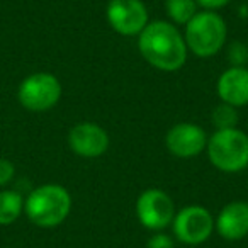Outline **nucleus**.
I'll list each match as a JSON object with an SVG mask.
<instances>
[{
  "label": "nucleus",
  "mask_w": 248,
  "mask_h": 248,
  "mask_svg": "<svg viewBox=\"0 0 248 248\" xmlns=\"http://www.w3.org/2000/svg\"><path fill=\"white\" fill-rule=\"evenodd\" d=\"M138 48L141 56L162 72H177L187 60L186 39L175 26L165 21L146 24L140 32Z\"/></svg>",
  "instance_id": "nucleus-1"
},
{
  "label": "nucleus",
  "mask_w": 248,
  "mask_h": 248,
  "mask_svg": "<svg viewBox=\"0 0 248 248\" xmlns=\"http://www.w3.org/2000/svg\"><path fill=\"white\" fill-rule=\"evenodd\" d=\"M72 211V196L63 186L45 184L31 190L24 201V213L32 224L39 228H55L68 217Z\"/></svg>",
  "instance_id": "nucleus-2"
},
{
  "label": "nucleus",
  "mask_w": 248,
  "mask_h": 248,
  "mask_svg": "<svg viewBox=\"0 0 248 248\" xmlns=\"http://www.w3.org/2000/svg\"><path fill=\"white\" fill-rule=\"evenodd\" d=\"M207 156L217 170L241 172L248 167V135L238 128L217 129L207 140Z\"/></svg>",
  "instance_id": "nucleus-3"
},
{
  "label": "nucleus",
  "mask_w": 248,
  "mask_h": 248,
  "mask_svg": "<svg viewBox=\"0 0 248 248\" xmlns=\"http://www.w3.org/2000/svg\"><path fill=\"white\" fill-rule=\"evenodd\" d=\"M226 22L214 11L197 12L186 24L187 49L199 58H209L221 51L226 41Z\"/></svg>",
  "instance_id": "nucleus-4"
},
{
  "label": "nucleus",
  "mask_w": 248,
  "mask_h": 248,
  "mask_svg": "<svg viewBox=\"0 0 248 248\" xmlns=\"http://www.w3.org/2000/svg\"><path fill=\"white\" fill-rule=\"evenodd\" d=\"M62 83L53 73L38 72L26 77L17 89V99L31 112H45L60 102Z\"/></svg>",
  "instance_id": "nucleus-5"
},
{
  "label": "nucleus",
  "mask_w": 248,
  "mask_h": 248,
  "mask_svg": "<svg viewBox=\"0 0 248 248\" xmlns=\"http://www.w3.org/2000/svg\"><path fill=\"white\" fill-rule=\"evenodd\" d=\"M136 216L146 230L162 231L175 217L173 201L165 190L146 189L136 201Z\"/></svg>",
  "instance_id": "nucleus-6"
},
{
  "label": "nucleus",
  "mask_w": 248,
  "mask_h": 248,
  "mask_svg": "<svg viewBox=\"0 0 248 248\" xmlns=\"http://www.w3.org/2000/svg\"><path fill=\"white\" fill-rule=\"evenodd\" d=\"M173 233L186 245H201L211 236L214 219L202 206H187L173 217Z\"/></svg>",
  "instance_id": "nucleus-7"
},
{
  "label": "nucleus",
  "mask_w": 248,
  "mask_h": 248,
  "mask_svg": "<svg viewBox=\"0 0 248 248\" xmlns=\"http://www.w3.org/2000/svg\"><path fill=\"white\" fill-rule=\"evenodd\" d=\"M106 16L121 36H138L148 24V11L141 0H110Z\"/></svg>",
  "instance_id": "nucleus-8"
},
{
  "label": "nucleus",
  "mask_w": 248,
  "mask_h": 248,
  "mask_svg": "<svg viewBox=\"0 0 248 248\" xmlns=\"http://www.w3.org/2000/svg\"><path fill=\"white\" fill-rule=\"evenodd\" d=\"M68 146L78 156L97 158L109 148V135L95 123H78L70 129Z\"/></svg>",
  "instance_id": "nucleus-9"
},
{
  "label": "nucleus",
  "mask_w": 248,
  "mask_h": 248,
  "mask_svg": "<svg viewBox=\"0 0 248 248\" xmlns=\"http://www.w3.org/2000/svg\"><path fill=\"white\" fill-rule=\"evenodd\" d=\"M165 145L172 155L179 158H192L206 150L207 135L197 124L179 123L167 133Z\"/></svg>",
  "instance_id": "nucleus-10"
},
{
  "label": "nucleus",
  "mask_w": 248,
  "mask_h": 248,
  "mask_svg": "<svg viewBox=\"0 0 248 248\" xmlns=\"http://www.w3.org/2000/svg\"><path fill=\"white\" fill-rule=\"evenodd\" d=\"M214 228L224 240L236 241L248 234V202L233 201L219 211Z\"/></svg>",
  "instance_id": "nucleus-11"
},
{
  "label": "nucleus",
  "mask_w": 248,
  "mask_h": 248,
  "mask_svg": "<svg viewBox=\"0 0 248 248\" xmlns=\"http://www.w3.org/2000/svg\"><path fill=\"white\" fill-rule=\"evenodd\" d=\"M217 95L224 104L241 107L248 104V68L231 66L217 78Z\"/></svg>",
  "instance_id": "nucleus-12"
},
{
  "label": "nucleus",
  "mask_w": 248,
  "mask_h": 248,
  "mask_svg": "<svg viewBox=\"0 0 248 248\" xmlns=\"http://www.w3.org/2000/svg\"><path fill=\"white\" fill-rule=\"evenodd\" d=\"M24 213V197L17 190H2L0 192V226L16 223Z\"/></svg>",
  "instance_id": "nucleus-13"
},
{
  "label": "nucleus",
  "mask_w": 248,
  "mask_h": 248,
  "mask_svg": "<svg viewBox=\"0 0 248 248\" xmlns=\"http://www.w3.org/2000/svg\"><path fill=\"white\" fill-rule=\"evenodd\" d=\"M167 14L177 24H187L197 14L196 0H167Z\"/></svg>",
  "instance_id": "nucleus-14"
},
{
  "label": "nucleus",
  "mask_w": 248,
  "mask_h": 248,
  "mask_svg": "<svg viewBox=\"0 0 248 248\" xmlns=\"http://www.w3.org/2000/svg\"><path fill=\"white\" fill-rule=\"evenodd\" d=\"M236 123H238L236 107L223 102L213 110V124L216 126L217 129L236 128Z\"/></svg>",
  "instance_id": "nucleus-15"
},
{
  "label": "nucleus",
  "mask_w": 248,
  "mask_h": 248,
  "mask_svg": "<svg viewBox=\"0 0 248 248\" xmlns=\"http://www.w3.org/2000/svg\"><path fill=\"white\" fill-rule=\"evenodd\" d=\"M228 60L231 66H245L248 62V48L241 41H234L228 48Z\"/></svg>",
  "instance_id": "nucleus-16"
},
{
  "label": "nucleus",
  "mask_w": 248,
  "mask_h": 248,
  "mask_svg": "<svg viewBox=\"0 0 248 248\" xmlns=\"http://www.w3.org/2000/svg\"><path fill=\"white\" fill-rule=\"evenodd\" d=\"M14 175H16L14 163L7 158H0V187H4L9 182H12Z\"/></svg>",
  "instance_id": "nucleus-17"
},
{
  "label": "nucleus",
  "mask_w": 248,
  "mask_h": 248,
  "mask_svg": "<svg viewBox=\"0 0 248 248\" xmlns=\"http://www.w3.org/2000/svg\"><path fill=\"white\" fill-rule=\"evenodd\" d=\"M146 248H173V240L165 233H155L148 240Z\"/></svg>",
  "instance_id": "nucleus-18"
},
{
  "label": "nucleus",
  "mask_w": 248,
  "mask_h": 248,
  "mask_svg": "<svg viewBox=\"0 0 248 248\" xmlns=\"http://www.w3.org/2000/svg\"><path fill=\"white\" fill-rule=\"evenodd\" d=\"M201 7H204L206 11H216V9H221L224 5H228L231 0H196Z\"/></svg>",
  "instance_id": "nucleus-19"
}]
</instances>
